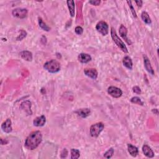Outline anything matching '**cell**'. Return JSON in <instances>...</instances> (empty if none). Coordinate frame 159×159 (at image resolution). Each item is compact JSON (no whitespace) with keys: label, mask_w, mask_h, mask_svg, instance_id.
I'll use <instances>...</instances> for the list:
<instances>
[{"label":"cell","mask_w":159,"mask_h":159,"mask_svg":"<svg viewBox=\"0 0 159 159\" xmlns=\"http://www.w3.org/2000/svg\"><path fill=\"white\" fill-rule=\"evenodd\" d=\"M42 140V133L39 131H34L30 133L26 138L24 146L28 149L33 150L35 149Z\"/></svg>","instance_id":"6da1fadb"},{"label":"cell","mask_w":159,"mask_h":159,"mask_svg":"<svg viewBox=\"0 0 159 159\" xmlns=\"http://www.w3.org/2000/svg\"><path fill=\"white\" fill-rule=\"evenodd\" d=\"M44 69L51 73H56L60 70V64L57 60L52 59L44 64Z\"/></svg>","instance_id":"7a4b0ae2"},{"label":"cell","mask_w":159,"mask_h":159,"mask_svg":"<svg viewBox=\"0 0 159 159\" xmlns=\"http://www.w3.org/2000/svg\"><path fill=\"white\" fill-rule=\"evenodd\" d=\"M111 35L113 41L114 42V43L117 45V46L120 48V49L123 52L127 53L128 50L126 46L125 45L123 41L119 38V36L117 35V33H116L114 28L113 27L111 29Z\"/></svg>","instance_id":"3957f363"},{"label":"cell","mask_w":159,"mask_h":159,"mask_svg":"<svg viewBox=\"0 0 159 159\" xmlns=\"http://www.w3.org/2000/svg\"><path fill=\"white\" fill-rule=\"evenodd\" d=\"M104 127H105V125L101 122L91 125L90 129L91 136L95 138L98 137L104 129Z\"/></svg>","instance_id":"277c9868"},{"label":"cell","mask_w":159,"mask_h":159,"mask_svg":"<svg viewBox=\"0 0 159 159\" xmlns=\"http://www.w3.org/2000/svg\"><path fill=\"white\" fill-rule=\"evenodd\" d=\"M96 29L98 32L101 34L103 35H106L109 33L108 24L103 21L98 22L96 26Z\"/></svg>","instance_id":"5b68a950"},{"label":"cell","mask_w":159,"mask_h":159,"mask_svg":"<svg viewBox=\"0 0 159 159\" xmlns=\"http://www.w3.org/2000/svg\"><path fill=\"white\" fill-rule=\"evenodd\" d=\"M28 11L27 9L25 8H16L14 9L12 11V14L14 17L20 18V19H24L25 18L27 15Z\"/></svg>","instance_id":"8992f818"},{"label":"cell","mask_w":159,"mask_h":159,"mask_svg":"<svg viewBox=\"0 0 159 159\" xmlns=\"http://www.w3.org/2000/svg\"><path fill=\"white\" fill-rule=\"evenodd\" d=\"M108 93L114 98H119L123 95V91L118 87L111 86L108 88Z\"/></svg>","instance_id":"52a82bcc"},{"label":"cell","mask_w":159,"mask_h":159,"mask_svg":"<svg viewBox=\"0 0 159 159\" xmlns=\"http://www.w3.org/2000/svg\"><path fill=\"white\" fill-rule=\"evenodd\" d=\"M31 102L29 100H26L25 101L22 102L20 105V109H22V111L25 112L27 115H32L33 111L31 110Z\"/></svg>","instance_id":"ba28073f"},{"label":"cell","mask_w":159,"mask_h":159,"mask_svg":"<svg viewBox=\"0 0 159 159\" xmlns=\"http://www.w3.org/2000/svg\"><path fill=\"white\" fill-rule=\"evenodd\" d=\"M119 35L121 38L127 42V44H129V46H131L132 44V42L127 38V29L123 25V24H121V26L119 27Z\"/></svg>","instance_id":"9c48e42d"},{"label":"cell","mask_w":159,"mask_h":159,"mask_svg":"<svg viewBox=\"0 0 159 159\" xmlns=\"http://www.w3.org/2000/svg\"><path fill=\"white\" fill-rule=\"evenodd\" d=\"M143 59H144V67H145V70L147 71L150 75H154V74H155L154 70L152 68V65L150 64V62L149 58L147 57L146 55H145V54L143 55Z\"/></svg>","instance_id":"30bf717a"},{"label":"cell","mask_w":159,"mask_h":159,"mask_svg":"<svg viewBox=\"0 0 159 159\" xmlns=\"http://www.w3.org/2000/svg\"><path fill=\"white\" fill-rule=\"evenodd\" d=\"M1 129L5 133H10L12 131H13V127H12V123H11V121L9 118L7 119L2 123Z\"/></svg>","instance_id":"8fae6325"},{"label":"cell","mask_w":159,"mask_h":159,"mask_svg":"<svg viewBox=\"0 0 159 159\" xmlns=\"http://www.w3.org/2000/svg\"><path fill=\"white\" fill-rule=\"evenodd\" d=\"M46 123V118L44 115L35 118L33 121V124L35 127H42Z\"/></svg>","instance_id":"7c38bea8"},{"label":"cell","mask_w":159,"mask_h":159,"mask_svg":"<svg viewBox=\"0 0 159 159\" xmlns=\"http://www.w3.org/2000/svg\"><path fill=\"white\" fill-rule=\"evenodd\" d=\"M84 73L85 75L93 80H96L98 75V73L95 69H84Z\"/></svg>","instance_id":"4fadbf2b"},{"label":"cell","mask_w":159,"mask_h":159,"mask_svg":"<svg viewBox=\"0 0 159 159\" xmlns=\"http://www.w3.org/2000/svg\"><path fill=\"white\" fill-rule=\"evenodd\" d=\"M91 59L92 58H91L90 55L85 53H80L78 56V61L82 64H87L90 62Z\"/></svg>","instance_id":"5bb4252c"},{"label":"cell","mask_w":159,"mask_h":159,"mask_svg":"<svg viewBox=\"0 0 159 159\" xmlns=\"http://www.w3.org/2000/svg\"><path fill=\"white\" fill-rule=\"evenodd\" d=\"M75 113L78 116H79L80 117L82 118H86L90 115L91 110L89 108H82L77 110V111H75Z\"/></svg>","instance_id":"9a60e30c"},{"label":"cell","mask_w":159,"mask_h":159,"mask_svg":"<svg viewBox=\"0 0 159 159\" xmlns=\"http://www.w3.org/2000/svg\"><path fill=\"white\" fill-rule=\"evenodd\" d=\"M142 152L145 156L148 158H153L154 157V152L147 145H144L142 147Z\"/></svg>","instance_id":"2e32d148"},{"label":"cell","mask_w":159,"mask_h":159,"mask_svg":"<svg viewBox=\"0 0 159 159\" xmlns=\"http://www.w3.org/2000/svg\"><path fill=\"white\" fill-rule=\"evenodd\" d=\"M20 56L27 62H31L33 60V53L28 51H24L20 53Z\"/></svg>","instance_id":"e0dca14e"},{"label":"cell","mask_w":159,"mask_h":159,"mask_svg":"<svg viewBox=\"0 0 159 159\" xmlns=\"http://www.w3.org/2000/svg\"><path fill=\"white\" fill-rule=\"evenodd\" d=\"M127 149H128V152H129V154L133 157H136L139 154L138 148L137 147L134 146L131 144H127Z\"/></svg>","instance_id":"ac0fdd59"},{"label":"cell","mask_w":159,"mask_h":159,"mask_svg":"<svg viewBox=\"0 0 159 159\" xmlns=\"http://www.w3.org/2000/svg\"><path fill=\"white\" fill-rule=\"evenodd\" d=\"M67 6H68L69 13L71 17H74L75 15V2L73 0H69L66 1Z\"/></svg>","instance_id":"d6986e66"},{"label":"cell","mask_w":159,"mask_h":159,"mask_svg":"<svg viewBox=\"0 0 159 159\" xmlns=\"http://www.w3.org/2000/svg\"><path fill=\"white\" fill-rule=\"evenodd\" d=\"M123 64L124 66H125L127 69H129L130 70H132L133 64H132V60L130 57L129 56L124 57L123 60Z\"/></svg>","instance_id":"ffe728a7"},{"label":"cell","mask_w":159,"mask_h":159,"mask_svg":"<svg viewBox=\"0 0 159 159\" xmlns=\"http://www.w3.org/2000/svg\"><path fill=\"white\" fill-rule=\"evenodd\" d=\"M141 18L142 21L147 24H150L152 23V20L149 15V14L146 11H142L141 14Z\"/></svg>","instance_id":"44dd1931"},{"label":"cell","mask_w":159,"mask_h":159,"mask_svg":"<svg viewBox=\"0 0 159 159\" xmlns=\"http://www.w3.org/2000/svg\"><path fill=\"white\" fill-rule=\"evenodd\" d=\"M38 21H39V27L42 29H43L44 30H45V31H47V32H48L51 30V28L50 27H48L46 23H45L43 20H42V19L41 17H39L38 18Z\"/></svg>","instance_id":"7402d4cb"},{"label":"cell","mask_w":159,"mask_h":159,"mask_svg":"<svg viewBox=\"0 0 159 159\" xmlns=\"http://www.w3.org/2000/svg\"><path fill=\"white\" fill-rule=\"evenodd\" d=\"M80 156V152L79 150L75 149H71V158L72 159H77Z\"/></svg>","instance_id":"603a6c76"},{"label":"cell","mask_w":159,"mask_h":159,"mask_svg":"<svg viewBox=\"0 0 159 159\" xmlns=\"http://www.w3.org/2000/svg\"><path fill=\"white\" fill-rule=\"evenodd\" d=\"M131 102L134 103V104H137V105H140V106H143L144 105V103L142 101V100H140V98L137 96H134L132 97L131 99Z\"/></svg>","instance_id":"cb8c5ba5"},{"label":"cell","mask_w":159,"mask_h":159,"mask_svg":"<svg viewBox=\"0 0 159 159\" xmlns=\"http://www.w3.org/2000/svg\"><path fill=\"white\" fill-rule=\"evenodd\" d=\"M114 150L113 149V148H110L109 149H108L105 153V154H104V157L106 158H111L112 156L114 154Z\"/></svg>","instance_id":"d4e9b609"},{"label":"cell","mask_w":159,"mask_h":159,"mask_svg":"<svg viewBox=\"0 0 159 159\" xmlns=\"http://www.w3.org/2000/svg\"><path fill=\"white\" fill-rule=\"evenodd\" d=\"M20 32H21L20 35L16 38V40H17V41L22 40L23 39L25 38L27 35V33H26V30L21 29V30H20Z\"/></svg>","instance_id":"484cf974"},{"label":"cell","mask_w":159,"mask_h":159,"mask_svg":"<svg viewBox=\"0 0 159 159\" xmlns=\"http://www.w3.org/2000/svg\"><path fill=\"white\" fill-rule=\"evenodd\" d=\"M127 3H128V4H129V8H130V9H131V13H132V14L134 17V18H137V14H136V13L135 10H134V8L133 6H132V1H127Z\"/></svg>","instance_id":"4316f807"},{"label":"cell","mask_w":159,"mask_h":159,"mask_svg":"<svg viewBox=\"0 0 159 159\" xmlns=\"http://www.w3.org/2000/svg\"><path fill=\"white\" fill-rule=\"evenodd\" d=\"M75 32L77 35H82L83 33V29L81 26H77L75 29Z\"/></svg>","instance_id":"83f0119b"},{"label":"cell","mask_w":159,"mask_h":159,"mask_svg":"<svg viewBox=\"0 0 159 159\" xmlns=\"http://www.w3.org/2000/svg\"><path fill=\"white\" fill-rule=\"evenodd\" d=\"M132 90H133V92H134L136 94H138V95H140L142 93V91L141 90H140V88L138 87V86H135L134 87L132 88Z\"/></svg>","instance_id":"f1b7e54d"},{"label":"cell","mask_w":159,"mask_h":159,"mask_svg":"<svg viewBox=\"0 0 159 159\" xmlns=\"http://www.w3.org/2000/svg\"><path fill=\"white\" fill-rule=\"evenodd\" d=\"M89 3L93 6H99L101 3V1L100 0H91L89 1Z\"/></svg>","instance_id":"f546056e"},{"label":"cell","mask_w":159,"mask_h":159,"mask_svg":"<svg viewBox=\"0 0 159 159\" xmlns=\"http://www.w3.org/2000/svg\"><path fill=\"white\" fill-rule=\"evenodd\" d=\"M135 3H136L137 6L138 7L140 8V7H142V4H143V1H141V0H139V1H136Z\"/></svg>","instance_id":"4dcf8cb0"},{"label":"cell","mask_w":159,"mask_h":159,"mask_svg":"<svg viewBox=\"0 0 159 159\" xmlns=\"http://www.w3.org/2000/svg\"><path fill=\"white\" fill-rule=\"evenodd\" d=\"M67 154H68V152H67V150L66 149H64L63 151L62 152V154H61V157H62L64 155V158H66L67 156Z\"/></svg>","instance_id":"1f68e13d"},{"label":"cell","mask_w":159,"mask_h":159,"mask_svg":"<svg viewBox=\"0 0 159 159\" xmlns=\"http://www.w3.org/2000/svg\"><path fill=\"white\" fill-rule=\"evenodd\" d=\"M8 143V141L7 140H4L3 139H1V145H5V144H7Z\"/></svg>","instance_id":"d6a6232c"},{"label":"cell","mask_w":159,"mask_h":159,"mask_svg":"<svg viewBox=\"0 0 159 159\" xmlns=\"http://www.w3.org/2000/svg\"><path fill=\"white\" fill-rule=\"evenodd\" d=\"M152 112L154 113H156V114H158V109H152Z\"/></svg>","instance_id":"836d02e7"}]
</instances>
